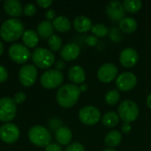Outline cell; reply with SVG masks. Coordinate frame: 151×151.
<instances>
[{
    "instance_id": "18",
    "label": "cell",
    "mask_w": 151,
    "mask_h": 151,
    "mask_svg": "<svg viewBox=\"0 0 151 151\" xmlns=\"http://www.w3.org/2000/svg\"><path fill=\"white\" fill-rule=\"evenodd\" d=\"M69 80L74 84H82L86 80V73L80 65H73L68 72Z\"/></svg>"
},
{
    "instance_id": "41",
    "label": "cell",
    "mask_w": 151,
    "mask_h": 151,
    "mask_svg": "<svg viewBox=\"0 0 151 151\" xmlns=\"http://www.w3.org/2000/svg\"><path fill=\"white\" fill-rule=\"evenodd\" d=\"M88 88V87L87 84H81V87H80V89H81V92H85Z\"/></svg>"
},
{
    "instance_id": "22",
    "label": "cell",
    "mask_w": 151,
    "mask_h": 151,
    "mask_svg": "<svg viewBox=\"0 0 151 151\" xmlns=\"http://www.w3.org/2000/svg\"><path fill=\"white\" fill-rule=\"evenodd\" d=\"M122 142V134L118 130L110 131L104 138V144L106 147L111 149L119 146Z\"/></svg>"
},
{
    "instance_id": "24",
    "label": "cell",
    "mask_w": 151,
    "mask_h": 151,
    "mask_svg": "<svg viewBox=\"0 0 151 151\" xmlns=\"http://www.w3.org/2000/svg\"><path fill=\"white\" fill-rule=\"evenodd\" d=\"M52 25H53L54 29L61 33H65L69 31L72 27L71 21L66 17H64V16L56 17L54 20L52 21Z\"/></svg>"
},
{
    "instance_id": "17",
    "label": "cell",
    "mask_w": 151,
    "mask_h": 151,
    "mask_svg": "<svg viewBox=\"0 0 151 151\" xmlns=\"http://www.w3.org/2000/svg\"><path fill=\"white\" fill-rule=\"evenodd\" d=\"M4 12L12 18L20 16L23 11L21 3L17 0H7L4 2Z\"/></svg>"
},
{
    "instance_id": "42",
    "label": "cell",
    "mask_w": 151,
    "mask_h": 151,
    "mask_svg": "<svg viewBox=\"0 0 151 151\" xmlns=\"http://www.w3.org/2000/svg\"><path fill=\"white\" fill-rule=\"evenodd\" d=\"M147 105L151 110V93L149 95V96L147 97Z\"/></svg>"
},
{
    "instance_id": "29",
    "label": "cell",
    "mask_w": 151,
    "mask_h": 151,
    "mask_svg": "<svg viewBox=\"0 0 151 151\" xmlns=\"http://www.w3.org/2000/svg\"><path fill=\"white\" fill-rule=\"evenodd\" d=\"M120 99V94L118 89H111L109 90L104 97V100L109 105H115Z\"/></svg>"
},
{
    "instance_id": "32",
    "label": "cell",
    "mask_w": 151,
    "mask_h": 151,
    "mask_svg": "<svg viewBox=\"0 0 151 151\" xmlns=\"http://www.w3.org/2000/svg\"><path fill=\"white\" fill-rule=\"evenodd\" d=\"M65 151H85V148L80 142H73L66 147Z\"/></svg>"
},
{
    "instance_id": "30",
    "label": "cell",
    "mask_w": 151,
    "mask_h": 151,
    "mask_svg": "<svg viewBox=\"0 0 151 151\" xmlns=\"http://www.w3.org/2000/svg\"><path fill=\"white\" fill-rule=\"evenodd\" d=\"M92 33L96 37H105L109 34V28L104 24H96L91 28Z\"/></svg>"
},
{
    "instance_id": "25",
    "label": "cell",
    "mask_w": 151,
    "mask_h": 151,
    "mask_svg": "<svg viewBox=\"0 0 151 151\" xmlns=\"http://www.w3.org/2000/svg\"><path fill=\"white\" fill-rule=\"evenodd\" d=\"M137 27L138 23L136 19L132 17H125L119 21V28L127 34H132L135 32Z\"/></svg>"
},
{
    "instance_id": "44",
    "label": "cell",
    "mask_w": 151,
    "mask_h": 151,
    "mask_svg": "<svg viewBox=\"0 0 151 151\" xmlns=\"http://www.w3.org/2000/svg\"><path fill=\"white\" fill-rule=\"evenodd\" d=\"M104 151H118V150H114V149H106V150H104Z\"/></svg>"
},
{
    "instance_id": "16",
    "label": "cell",
    "mask_w": 151,
    "mask_h": 151,
    "mask_svg": "<svg viewBox=\"0 0 151 151\" xmlns=\"http://www.w3.org/2000/svg\"><path fill=\"white\" fill-rule=\"evenodd\" d=\"M80 54L81 48L74 42L65 44L60 50V56L65 61H73L80 56Z\"/></svg>"
},
{
    "instance_id": "43",
    "label": "cell",
    "mask_w": 151,
    "mask_h": 151,
    "mask_svg": "<svg viewBox=\"0 0 151 151\" xmlns=\"http://www.w3.org/2000/svg\"><path fill=\"white\" fill-rule=\"evenodd\" d=\"M3 52H4V44H3V42L0 41V56L3 54Z\"/></svg>"
},
{
    "instance_id": "2",
    "label": "cell",
    "mask_w": 151,
    "mask_h": 151,
    "mask_svg": "<svg viewBox=\"0 0 151 151\" xmlns=\"http://www.w3.org/2000/svg\"><path fill=\"white\" fill-rule=\"evenodd\" d=\"M24 32L23 23L16 18H11L4 21L2 24L0 36L4 42H12L22 37Z\"/></svg>"
},
{
    "instance_id": "4",
    "label": "cell",
    "mask_w": 151,
    "mask_h": 151,
    "mask_svg": "<svg viewBox=\"0 0 151 151\" xmlns=\"http://www.w3.org/2000/svg\"><path fill=\"white\" fill-rule=\"evenodd\" d=\"M35 66L41 69H48L55 63V55L46 48H36L34 50L31 57Z\"/></svg>"
},
{
    "instance_id": "36",
    "label": "cell",
    "mask_w": 151,
    "mask_h": 151,
    "mask_svg": "<svg viewBox=\"0 0 151 151\" xmlns=\"http://www.w3.org/2000/svg\"><path fill=\"white\" fill-rule=\"evenodd\" d=\"M52 0H37L36 4L42 8H48L52 4Z\"/></svg>"
},
{
    "instance_id": "31",
    "label": "cell",
    "mask_w": 151,
    "mask_h": 151,
    "mask_svg": "<svg viewBox=\"0 0 151 151\" xmlns=\"http://www.w3.org/2000/svg\"><path fill=\"white\" fill-rule=\"evenodd\" d=\"M23 12L26 16L31 17L36 12V7L33 4H27L23 8Z\"/></svg>"
},
{
    "instance_id": "23",
    "label": "cell",
    "mask_w": 151,
    "mask_h": 151,
    "mask_svg": "<svg viewBox=\"0 0 151 151\" xmlns=\"http://www.w3.org/2000/svg\"><path fill=\"white\" fill-rule=\"evenodd\" d=\"M22 41L26 47L35 48L39 42V35L35 30L28 29L24 32L22 35Z\"/></svg>"
},
{
    "instance_id": "9",
    "label": "cell",
    "mask_w": 151,
    "mask_h": 151,
    "mask_svg": "<svg viewBox=\"0 0 151 151\" xmlns=\"http://www.w3.org/2000/svg\"><path fill=\"white\" fill-rule=\"evenodd\" d=\"M79 119L84 125L94 126L101 120V112L95 106H84L79 111Z\"/></svg>"
},
{
    "instance_id": "3",
    "label": "cell",
    "mask_w": 151,
    "mask_h": 151,
    "mask_svg": "<svg viewBox=\"0 0 151 151\" xmlns=\"http://www.w3.org/2000/svg\"><path fill=\"white\" fill-rule=\"evenodd\" d=\"M28 139L35 146L47 147L51 142V134L43 126H34L28 131Z\"/></svg>"
},
{
    "instance_id": "12",
    "label": "cell",
    "mask_w": 151,
    "mask_h": 151,
    "mask_svg": "<svg viewBox=\"0 0 151 151\" xmlns=\"http://www.w3.org/2000/svg\"><path fill=\"white\" fill-rule=\"evenodd\" d=\"M137 85V77L131 72H125L116 79V87L119 91L128 92Z\"/></svg>"
},
{
    "instance_id": "34",
    "label": "cell",
    "mask_w": 151,
    "mask_h": 151,
    "mask_svg": "<svg viewBox=\"0 0 151 151\" xmlns=\"http://www.w3.org/2000/svg\"><path fill=\"white\" fill-rule=\"evenodd\" d=\"M8 79V72L7 69L0 65V83H3L4 81H6V80Z\"/></svg>"
},
{
    "instance_id": "37",
    "label": "cell",
    "mask_w": 151,
    "mask_h": 151,
    "mask_svg": "<svg viewBox=\"0 0 151 151\" xmlns=\"http://www.w3.org/2000/svg\"><path fill=\"white\" fill-rule=\"evenodd\" d=\"M45 17L47 19L48 21H50V20H54V19L56 18V12L52 9H50L46 12L45 13Z\"/></svg>"
},
{
    "instance_id": "11",
    "label": "cell",
    "mask_w": 151,
    "mask_h": 151,
    "mask_svg": "<svg viewBox=\"0 0 151 151\" xmlns=\"http://www.w3.org/2000/svg\"><path fill=\"white\" fill-rule=\"evenodd\" d=\"M20 135L19 128L13 123H5L0 127V139L6 144L16 142Z\"/></svg>"
},
{
    "instance_id": "35",
    "label": "cell",
    "mask_w": 151,
    "mask_h": 151,
    "mask_svg": "<svg viewBox=\"0 0 151 151\" xmlns=\"http://www.w3.org/2000/svg\"><path fill=\"white\" fill-rule=\"evenodd\" d=\"M45 151H63L62 147L58 143H50L45 148Z\"/></svg>"
},
{
    "instance_id": "26",
    "label": "cell",
    "mask_w": 151,
    "mask_h": 151,
    "mask_svg": "<svg viewBox=\"0 0 151 151\" xmlns=\"http://www.w3.org/2000/svg\"><path fill=\"white\" fill-rule=\"evenodd\" d=\"M119 122V114H117L115 111H108L104 114L102 117V123L106 127H115Z\"/></svg>"
},
{
    "instance_id": "15",
    "label": "cell",
    "mask_w": 151,
    "mask_h": 151,
    "mask_svg": "<svg viewBox=\"0 0 151 151\" xmlns=\"http://www.w3.org/2000/svg\"><path fill=\"white\" fill-rule=\"evenodd\" d=\"M108 17L113 21H120L125 18V8L119 1H111L106 7Z\"/></svg>"
},
{
    "instance_id": "20",
    "label": "cell",
    "mask_w": 151,
    "mask_h": 151,
    "mask_svg": "<svg viewBox=\"0 0 151 151\" xmlns=\"http://www.w3.org/2000/svg\"><path fill=\"white\" fill-rule=\"evenodd\" d=\"M56 141L60 145H69L73 139L72 131L66 127H59L56 130Z\"/></svg>"
},
{
    "instance_id": "7",
    "label": "cell",
    "mask_w": 151,
    "mask_h": 151,
    "mask_svg": "<svg viewBox=\"0 0 151 151\" xmlns=\"http://www.w3.org/2000/svg\"><path fill=\"white\" fill-rule=\"evenodd\" d=\"M17 113V105L13 98L2 97L0 98V121L9 123L12 120Z\"/></svg>"
},
{
    "instance_id": "19",
    "label": "cell",
    "mask_w": 151,
    "mask_h": 151,
    "mask_svg": "<svg viewBox=\"0 0 151 151\" xmlns=\"http://www.w3.org/2000/svg\"><path fill=\"white\" fill-rule=\"evenodd\" d=\"M93 25H92V20L83 15L77 16L73 19V27L77 32L80 33H86L89 30H91Z\"/></svg>"
},
{
    "instance_id": "28",
    "label": "cell",
    "mask_w": 151,
    "mask_h": 151,
    "mask_svg": "<svg viewBox=\"0 0 151 151\" xmlns=\"http://www.w3.org/2000/svg\"><path fill=\"white\" fill-rule=\"evenodd\" d=\"M48 46L50 50L52 52H57L62 49V39L59 35H53L48 39Z\"/></svg>"
},
{
    "instance_id": "10",
    "label": "cell",
    "mask_w": 151,
    "mask_h": 151,
    "mask_svg": "<svg viewBox=\"0 0 151 151\" xmlns=\"http://www.w3.org/2000/svg\"><path fill=\"white\" fill-rule=\"evenodd\" d=\"M38 71L35 65H24L20 67L19 72V82L24 87H31L36 81Z\"/></svg>"
},
{
    "instance_id": "38",
    "label": "cell",
    "mask_w": 151,
    "mask_h": 151,
    "mask_svg": "<svg viewBox=\"0 0 151 151\" xmlns=\"http://www.w3.org/2000/svg\"><path fill=\"white\" fill-rule=\"evenodd\" d=\"M86 42L89 46H95L97 43V38L94 35H90L86 39Z\"/></svg>"
},
{
    "instance_id": "40",
    "label": "cell",
    "mask_w": 151,
    "mask_h": 151,
    "mask_svg": "<svg viewBox=\"0 0 151 151\" xmlns=\"http://www.w3.org/2000/svg\"><path fill=\"white\" fill-rule=\"evenodd\" d=\"M65 67V62L63 60H58V61L56 62V68H57V70L61 72V70L64 69Z\"/></svg>"
},
{
    "instance_id": "14",
    "label": "cell",
    "mask_w": 151,
    "mask_h": 151,
    "mask_svg": "<svg viewBox=\"0 0 151 151\" xmlns=\"http://www.w3.org/2000/svg\"><path fill=\"white\" fill-rule=\"evenodd\" d=\"M139 60V54L137 50L134 48L128 47L124 49L119 55L120 64L127 68L134 67Z\"/></svg>"
},
{
    "instance_id": "6",
    "label": "cell",
    "mask_w": 151,
    "mask_h": 151,
    "mask_svg": "<svg viewBox=\"0 0 151 151\" xmlns=\"http://www.w3.org/2000/svg\"><path fill=\"white\" fill-rule=\"evenodd\" d=\"M40 81L43 88L47 89H54L61 86L64 81V75L57 69H50L42 74Z\"/></svg>"
},
{
    "instance_id": "8",
    "label": "cell",
    "mask_w": 151,
    "mask_h": 151,
    "mask_svg": "<svg viewBox=\"0 0 151 151\" xmlns=\"http://www.w3.org/2000/svg\"><path fill=\"white\" fill-rule=\"evenodd\" d=\"M8 54L11 59L17 64H25L32 57L28 48L21 43L12 44L8 50Z\"/></svg>"
},
{
    "instance_id": "33",
    "label": "cell",
    "mask_w": 151,
    "mask_h": 151,
    "mask_svg": "<svg viewBox=\"0 0 151 151\" xmlns=\"http://www.w3.org/2000/svg\"><path fill=\"white\" fill-rule=\"evenodd\" d=\"M26 99H27V95L25 93H23V92L16 93L14 97H13V100L16 103V104H20L24 103Z\"/></svg>"
},
{
    "instance_id": "1",
    "label": "cell",
    "mask_w": 151,
    "mask_h": 151,
    "mask_svg": "<svg viewBox=\"0 0 151 151\" xmlns=\"http://www.w3.org/2000/svg\"><path fill=\"white\" fill-rule=\"evenodd\" d=\"M80 87L74 84H65L57 92L56 99L59 106L65 109L72 108L78 102L81 96Z\"/></svg>"
},
{
    "instance_id": "27",
    "label": "cell",
    "mask_w": 151,
    "mask_h": 151,
    "mask_svg": "<svg viewBox=\"0 0 151 151\" xmlns=\"http://www.w3.org/2000/svg\"><path fill=\"white\" fill-rule=\"evenodd\" d=\"M122 4L125 11H127L131 13L138 12L142 7V3L141 0H125Z\"/></svg>"
},
{
    "instance_id": "13",
    "label": "cell",
    "mask_w": 151,
    "mask_h": 151,
    "mask_svg": "<svg viewBox=\"0 0 151 151\" xmlns=\"http://www.w3.org/2000/svg\"><path fill=\"white\" fill-rule=\"evenodd\" d=\"M118 67L113 63H105L97 71V78L103 83H109L118 77Z\"/></svg>"
},
{
    "instance_id": "39",
    "label": "cell",
    "mask_w": 151,
    "mask_h": 151,
    "mask_svg": "<svg viewBox=\"0 0 151 151\" xmlns=\"http://www.w3.org/2000/svg\"><path fill=\"white\" fill-rule=\"evenodd\" d=\"M121 130H122V132L124 134H127L132 131V127H131V125L129 123H124L122 125V127H121Z\"/></svg>"
},
{
    "instance_id": "21",
    "label": "cell",
    "mask_w": 151,
    "mask_h": 151,
    "mask_svg": "<svg viewBox=\"0 0 151 151\" xmlns=\"http://www.w3.org/2000/svg\"><path fill=\"white\" fill-rule=\"evenodd\" d=\"M54 27L52 22L48 20L41 21L37 26V34L43 39H49L54 35Z\"/></svg>"
},
{
    "instance_id": "5",
    "label": "cell",
    "mask_w": 151,
    "mask_h": 151,
    "mask_svg": "<svg viewBox=\"0 0 151 151\" xmlns=\"http://www.w3.org/2000/svg\"><path fill=\"white\" fill-rule=\"evenodd\" d=\"M118 111L119 119H121L124 121V123L129 124L135 121L139 117L140 113L139 107L136 104V103L129 99L124 100L120 103Z\"/></svg>"
}]
</instances>
